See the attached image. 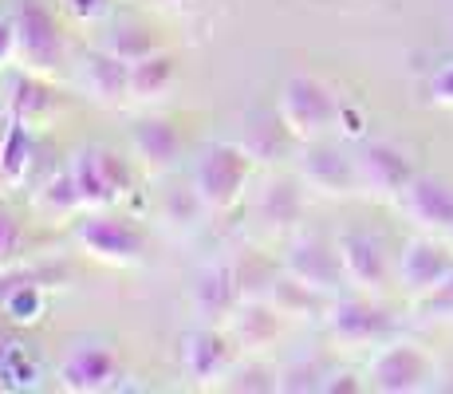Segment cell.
<instances>
[{"label":"cell","mask_w":453,"mask_h":394,"mask_svg":"<svg viewBox=\"0 0 453 394\" xmlns=\"http://www.w3.org/2000/svg\"><path fill=\"white\" fill-rule=\"evenodd\" d=\"M252 170H257V162L237 138H217V143L197 146L189 182H194L197 197L205 201L209 217H225L245 201L252 186Z\"/></svg>","instance_id":"1"},{"label":"cell","mask_w":453,"mask_h":394,"mask_svg":"<svg viewBox=\"0 0 453 394\" xmlns=\"http://www.w3.org/2000/svg\"><path fill=\"white\" fill-rule=\"evenodd\" d=\"M72 241L75 249L87 252L91 260L111 268H134L142 265L150 236H146L142 221L134 213H127L123 205L115 209H83L72 221Z\"/></svg>","instance_id":"2"},{"label":"cell","mask_w":453,"mask_h":394,"mask_svg":"<svg viewBox=\"0 0 453 394\" xmlns=\"http://www.w3.org/2000/svg\"><path fill=\"white\" fill-rule=\"evenodd\" d=\"M284 127L292 130L296 143H316L327 138L331 130H339V115H343V99L335 95V87L327 79L311 72H292L280 83V99H276Z\"/></svg>","instance_id":"3"},{"label":"cell","mask_w":453,"mask_h":394,"mask_svg":"<svg viewBox=\"0 0 453 394\" xmlns=\"http://www.w3.org/2000/svg\"><path fill=\"white\" fill-rule=\"evenodd\" d=\"M75 178V189L83 197V209H115L134 194L138 162L115 146H80L67 162Z\"/></svg>","instance_id":"4"},{"label":"cell","mask_w":453,"mask_h":394,"mask_svg":"<svg viewBox=\"0 0 453 394\" xmlns=\"http://www.w3.org/2000/svg\"><path fill=\"white\" fill-rule=\"evenodd\" d=\"M12 20H16V64H20V72L56 79L67 64V36L59 28L56 12L43 0H16Z\"/></svg>","instance_id":"5"},{"label":"cell","mask_w":453,"mask_h":394,"mask_svg":"<svg viewBox=\"0 0 453 394\" xmlns=\"http://www.w3.org/2000/svg\"><path fill=\"white\" fill-rule=\"evenodd\" d=\"M324 328L339 347H347V352H374V347H382L387 339L398 336L395 312H390L387 304L374 300L371 292H351V296L339 292L327 308Z\"/></svg>","instance_id":"6"},{"label":"cell","mask_w":453,"mask_h":394,"mask_svg":"<svg viewBox=\"0 0 453 394\" xmlns=\"http://www.w3.org/2000/svg\"><path fill=\"white\" fill-rule=\"evenodd\" d=\"M64 280H67L64 268L32 265V260L0 273V315H4V323L16 331L40 328L51 304V288H59Z\"/></svg>","instance_id":"7"},{"label":"cell","mask_w":453,"mask_h":394,"mask_svg":"<svg viewBox=\"0 0 453 394\" xmlns=\"http://www.w3.org/2000/svg\"><path fill=\"white\" fill-rule=\"evenodd\" d=\"M438 379L430 352L414 339H387L382 347H374L371 367H367V387L382 394H418L430 390Z\"/></svg>","instance_id":"8"},{"label":"cell","mask_w":453,"mask_h":394,"mask_svg":"<svg viewBox=\"0 0 453 394\" xmlns=\"http://www.w3.org/2000/svg\"><path fill=\"white\" fill-rule=\"evenodd\" d=\"M292 170L311 194L319 197H351L359 194V174H355V151L339 146L335 138L303 143L292 158Z\"/></svg>","instance_id":"9"},{"label":"cell","mask_w":453,"mask_h":394,"mask_svg":"<svg viewBox=\"0 0 453 394\" xmlns=\"http://www.w3.org/2000/svg\"><path fill=\"white\" fill-rule=\"evenodd\" d=\"M355 174H359V194L374 201H395L411 186L418 174L414 154L395 138H367L355 151Z\"/></svg>","instance_id":"10"},{"label":"cell","mask_w":453,"mask_h":394,"mask_svg":"<svg viewBox=\"0 0 453 394\" xmlns=\"http://www.w3.org/2000/svg\"><path fill=\"white\" fill-rule=\"evenodd\" d=\"M127 367L111 344L87 339V344L67 347V355L56 367V387L67 394H103L123 387Z\"/></svg>","instance_id":"11"},{"label":"cell","mask_w":453,"mask_h":394,"mask_svg":"<svg viewBox=\"0 0 453 394\" xmlns=\"http://www.w3.org/2000/svg\"><path fill=\"white\" fill-rule=\"evenodd\" d=\"M280 268L303 284L319 288L327 296H339L347 288V276H343V260H339V244L324 233H308V229H296L284 244V257H280Z\"/></svg>","instance_id":"12"},{"label":"cell","mask_w":453,"mask_h":394,"mask_svg":"<svg viewBox=\"0 0 453 394\" xmlns=\"http://www.w3.org/2000/svg\"><path fill=\"white\" fill-rule=\"evenodd\" d=\"M335 244H339V260H343L347 288L379 296L382 288L395 280V257H390L387 241H382L379 233H371V229H343L335 236Z\"/></svg>","instance_id":"13"},{"label":"cell","mask_w":453,"mask_h":394,"mask_svg":"<svg viewBox=\"0 0 453 394\" xmlns=\"http://www.w3.org/2000/svg\"><path fill=\"white\" fill-rule=\"evenodd\" d=\"M453 273V244L449 236H434V233H418L398 249L395 257V280L411 300H418L422 292H430L434 284H441Z\"/></svg>","instance_id":"14"},{"label":"cell","mask_w":453,"mask_h":394,"mask_svg":"<svg viewBox=\"0 0 453 394\" xmlns=\"http://www.w3.org/2000/svg\"><path fill=\"white\" fill-rule=\"evenodd\" d=\"M127 146H130V158L138 162V170L150 174V178H162L186 154V130L170 115H142L130 122Z\"/></svg>","instance_id":"15"},{"label":"cell","mask_w":453,"mask_h":394,"mask_svg":"<svg viewBox=\"0 0 453 394\" xmlns=\"http://www.w3.org/2000/svg\"><path fill=\"white\" fill-rule=\"evenodd\" d=\"M395 209L418 233L449 236L453 233V182L418 170L411 178V186L395 197Z\"/></svg>","instance_id":"16"},{"label":"cell","mask_w":453,"mask_h":394,"mask_svg":"<svg viewBox=\"0 0 453 394\" xmlns=\"http://www.w3.org/2000/svg\"><path fill=\"white\" fill-rule=\"evenodd\" d=\"M241 359L237 344L229 339L225 328H213V323H197L194 331H186L178 344V363L197 387L213 390L221 382V375L229 371L233 363Z\"/></svg>","instance_id":"17"},{"label":"cell","mask_w":453,"mask_h":394,"mask_svg":"<svg viewBox=\"0 0 453 394\" xmlns=\"http://www.w3.org/2000/svg\"><path fill=\"white\" fill-rule=\"evenodd\" d=\"M252 213L265 225L268 233L276 236H292L303 225V213H308V186L292 174H268L257 189V201H252Z\"/></svg>","instance_id":"18"},{"label":"cell","mask_w":453,"mask_h":394,"mask_svg":"<svg viewBox=\"0 0 453 394\" xmlns=\"http://www.w3.org/2000/svg\"><path fill=\"white\" fill-rule=\"evenodd\" d=\"M75 83L95 107L119 111L130 103V64L111 56L107 48H91L75 64Z\"/></svg>","instance_id":"19"},{"label":"cell","mask_w":453,"mask_h":394,"mask_svg":"<svg viewBox=\"0 0 453 394\" xmlns=\"http://www.w3.org/2000/svg\"><path fill=\"white\" fill-rule=\"evenodd\" d=\"M241 300H245V292H241L233 260H217V265L202 268L194 280V292H189L197 323H213V328H225V320L241 308Z\"/></svg>","instance_id":"20"},{"label":"cell","mask_w":453,"mask_h":394,"mask_svg":"<svg viewBox=\"0 0 453 394\" xmlns=\"http://www.w3.org/2000/svg\"><path fill=\"white\" fill-rule=\"evenodd\" d=\"M59 111H64V95L48 75L36 72H20L4 95V119H16L32 130H48Z\"/></svg>","instance_id":"21"},{"label":"cell","mask_w":453,"mask_h":394,"mask_svg":"<svg viewBox=\"0 0 453 394\" xmlns=\"http://www.w3.org/2000/svg\"><path fill=\"white\" fill-rule=\"evenodd\" d=\"M284 328H288V320L276 312L273 300H241V308L225 320V331L241 355H265L268 347H276Z\"/></svg>","instance_id":"22"},{"label":"cell","mask_w":453,"mask_h":394,"mask_svg":"<svg viewBox=\"0 0 453 394\" xmlns=\"http://www.w3.org/2000/svg\"><path fill=\"white\" fill-rule=\"evenodd\" d=\"M237 143L249 151L252 162L268 166V170H276L280 162H292L296 151H300V143L292 138V130L284 127L280 111H260V115H252Z\"/></svg>","instance_id":"23"},{"label":"cell","mask_w":453,"mask_h":394,"mask_svg":"<svg viewBox=\"0 0 453 394\" xmlns=\"http://www.w3.org/2000/svg\"><path fill=\"white\" fill-rule=\"evenodd\" d=\"M43 382V355L36 352L32 339H24V331L12 328V336L0 339V390H36Z\"/></svg>","instance_id":"24"},{"label":"cell","mask_w":453,"mask_h":394,"mask_svg":"<svg viewBox=\"0 0 453 394\" xmlns=\"http://www.w3.org/2000/svg\"><path fill=\"white\" fill-rule=\"evenodd\" d=\"M265 300H273L276 312H280L288 323H303V320L324 323L327 320V308H331V300H335V296L319 292V288L303 284V280H296V276H288L280 268V276L273 280V288H268Z\"/></svg>","instance_id":"25"},{"label":"cell","mask_w":453,"mask_h":394,"mask_svg":"<svg viewBox=\"0 0 453 394\" xmlns=\"http://www.w3.org/2000/svg\"><path fill=\"white\" fill-rule=\"evenodd\" d=\"M173 87H178V59H173V51L158 48L130 64V103H138V107L162 103Z\"/></svg>","instance_id":"26"},{"label":"cell","mask_w":453,"mask_h":394,"mask_svg":"<svg viewBox=\"0 0 453 394\" xmlns=\"http://www.w3.org/2000/svg\"><path fill=\"white\" fill-rule=\"evenodd\" d=\"M36 135L40 130L24 127L16 119H4V130H0V186L16 189L28 182L32 166H36Z\"/></svg>","instance_id":"27"},{"label":"cell","mask_w":453,"mask_h":394,"mask_svg":"<svg viewBox=\"0 0 453 394\" xmlns=\"http://www.w3.org/2000/svg\"><path fill=\"white\" fill-rule=\"evenodd\" d=\"M32 209H36L40 217H48V221H75V217L83 213V197H80V189H75V178L67 166L48 174V178L32 189Z\"/></svg>","instance_id":"28"},{"label":"cell","mask_w":453,"mask_h":394,"mask_svg":"<svg viewBox=\"0 0 453 394\" xmlns=\"http://www.w3.org/2000/svg\"><path fill=\"white\" fill-rule=\"evenodd\" d=\"M213 390H229V394H273L280 390V371L268 367L260 355H241L229 371L221 375Z\"/></svg>","instance_id":"29"},{"label":"cell","mask_w":453,"mask_h":394,"mask_svg":"<svg viewBox=\"0 0 453 394\" xmlns=\"http://www.w3.org/2000/svg\"><path fill=\"white\" fill-rule=\"evenodd\" d=\"M99 48H107L111 56L134 64V59L158 51L162 43H158V36H154L150 28H146V24H138V20H111L107 32H103V40H99Z\"/></svg>","instance_id":"30"},{"label":"cell","mask_w":453,"mask_h":394,"mask_svg":"<svg viewBox=\"0 0 453 394\" xmlns=\"http://www.w3.org/2000/svg\"><path fill=\"white\" fill-rule=\"evenodd\" d=\"M202 217H209V209H205V201L197 197V189H194V182H186V186H173V189H165V197H162V221H170L173 229H197V221Z\"/></svg>","instance_id":"31"},{"label":"cell","mask_w":453,"mask_h":394,"mask_svg":"<svg viewBox=\"0 0 453 394\" xmlns=\"http://www.w3.org/2000/svg\"><path fill=\"white\" fill-rule=\"evenodd\" d=\"M233 265H237V280H241L245 300H265L273 280L280 276V265H276L273 257H265V252H245V257H237Z\"/></svg>","instance_id":"32"},{"label":"cell","mask_w":453,"mask_h":394,"mask_svg":"<svg viewBox=\"0 0 453 394\" xmlns=\"http://www.w3.org/2000/svg\"><path fill=\"white\" fill-rule=\"evenodd\" d=\"M331 367H324L319 359H296V363L280 367V390L303 394V390H324Z\"/></svg>","instance_id":"33"},{"label":"cell","mask_w":453,"mask_h":394,"mask_svg":"<svg viewBox=\"0 0 453 394\" xmlns=\"http://www.w3.org/2000/svg\"><path fill=\"white\" fill-rule=\"evenodd\" d=\"M28 260V229L8 209H0V273Z\"/></svg>","instance_id":"34"},{"label":"cell","mask_w":453,"mask_h":394,"mask_svg":"<svg viewBox=\"0 0 453 394\" xmlns=\"http://www.w3.org/2000/svg\"><path fill=\"white\" fill-rule=\"evenodd\" d=\"M414 304V312L422 315V320H434V323H453V273L441 280V284H434L430 292H422Z\"/></svg>","instance_id":"35"},{"label":"cell","mask_w":453,"mask_h":394,"mask_svg":"<svg viewBox=\"0 0 453 394\" xmlns=\"http://www.w3.org/2000/svg\"><path fill=\"white\" fill-rule=\"evenodd\" d=\"M59 8H64L75 24H103L115 12V0H59Z\"/></svg>","instance_id":"36"},{"label":"cell","mask_w":453,"mask_h":394,"mask_svg":"<svg viewBox=\"0 0 453 394\" xmlns=\"http://www.w3.org/2000/svg\"><path fill=\"white\" fill-rule=\"evenodd\" d=\"M16 64V20H12V8L0 12V67Z\"/></svg>","instance_id":"37"},{"label":"cell","mask_w":453,"mask_h":394,"mask_svg":"<svg viewBox=\"0 0 453 394\" xmlns=\"http://www.w3.org/2000/svg\"><path fill=\"white\" fill-rule=\"evenodd\" d=\"M430 95H434V103H441V107L453 111V64H446V67H438V72H434Z\"/></svg>","instance_id":"38"},{"label":"cell","mask_w":453,"mask_h":394,"mask_svg":"<svg viewBox=\"0 0 453 394\" xmlns=\"http://www.w3.org/2000/svg\"><path fill=\"white\" fill-rule=\"evenodd\" d=\"M355 390H367V382H359L355 371H335L331 367L327 382H324V394H355Z\"/></svg>","instance_id":"39"},{"label":"cell","mask_w":453,"mask_h":394,"mask_svg":"<svg viewBox=\"0 0 453 394\" xmlns=\"http://www.w3.org/2000/svg\"><path fill=\"white\" fill-rule=\"evenodd\" d=\"M158 4H189V0H158Z\"/></svg>","instance_id":"40"},{"label":"cell","mask_w":453,"mask_h":394,"mask_svg":"<svg viewBox=\"0 0 453 394\" xmlns=\"http://www.w3.org/2000/svg\"><path fill=\"white\" fill-rule=\"evenodd\" d=\"M449 244H453V233H449Z\"/></svg>","instance_id":"41"}]
</instances>
